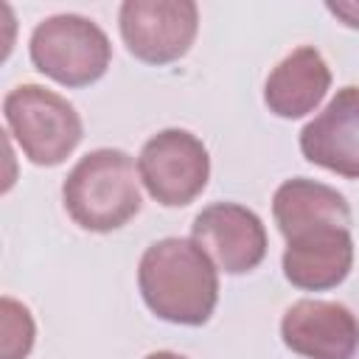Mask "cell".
<instances>
[{
	"label": "cell",
	"instance_id": "6da1fadb",
	"mask_svg": "<svg viewBox=\"0 0 359 359\" xmlns=\"http://www.w3.org/2000/svg\"><path fill=\"white\" fill-rule=\"evenodd\" d=\"M143 303L165 323L205 325L219 303V275L194 238H160L137 264Z\"/></svg>",
	"mask_w": 359,
	"mask_h": 359
},
{
	"label": "cell",
	"instance_id": "7a4b0ae2",
	"mask_svg": "<svg viewBox=\"0 0 359 359\" xmlns=\"http://www.w3.org/2000/svg\"><path fill=\"white\" fill-rule=\"evenodd\" d=\"M140 174L123 149L87 151L62 182L67 216L90 233H112L140 210Z\"/></svg>",
	"mask_w": 359,
	"mask_h": 359
},
{
	"label": "cell",
	"instance_id": "3957f363",
	"mask_svg": "<svg viewBox=\"0 0 359 359\" xmlns=\"http://www.w3.org/2000/svg\"><path fill=\"white\" fill-rule=\"evenodd\" d=\"M11 137L34 165H59L79 146L84 126L76 107L39 84H20L3 98Z\"/></svg>",
	"mask_w": 359,
	"mask_h": 359
},
{
	"label": "cell",
	"instance_id": "277c9868",
	"mask_svg": "<svg viewBox=\"0 0 359 359\" xmlns=\"http://www.w3.org/2000/svg\"><path fill=\"white\" fill-rule=\"evenodd\" d=\"M28 53L34 67L62 87L98 81L112 59L109 36L81 14H53L31 31Z\"/></svg>",
	"mask_w": 359,
	"mask_h": 359
},
{
	"label": "cell",
	"instance_id": "5b68a950",
	"mask_svg": "<svg viewBox=\"0 0 359 359\" xmlns=\"http://www.w3.org/2000/svg\"><path fill=\"white\" fill-rule=\"evenodd\" d=\"M137 174L154 202L182 208L205 191L210 180V157L205 143L188 129H163L143 143Z\"/></svg>",
	"mask_w": 359,
	"mask_h": 359
},
{
	"label": "cell",
	"instance_id": "8992f818",
	"mask_svg": "<svg viewBox=\"0 0 359 359\" xmlns=\"http://www.w3.org/2000/svg\"><path fill=\"white\" fill-rule=\"evenodd\" d=\"M126 50L146 65H168L188 53L199 28L191 0H126L118 11Z\"/></svg>",
	"mask_w": 359,
	"mask_h": 359
},
{
	"label": "cell",
	"instance_id": "52a82bcc",
	"mask_svg": "<svg viewBox=\"0 0 359 359\" xmlns=\"http://www.w3.org/2000/svg\"><path fill=\"white\" fill-rule=\"evenodd\" d=\"M191 236L227 275H244L266 255V227L261 216L238 202L202 208L191 224Z\"/></svg>",
	"mask_w": 359,
	"mask_h": 359
},
{
	"label": "cell",
	"instance_id": "ba28073f",
	"mask_svg": "<svg viewBox=\"0 0 359 359\" xmlns=\"http://www.w3.org/2000/svg\"><path fill=\"white\" fill-rule=\"evenodd\" d=\"M353 266L351 227L323 222L286 236L283 275L292 286L306 292H325L339 286Z\"/></svg>",
	"mask_w": 359,
	"mask_h": 359
},
{
	"label": "cell",
	"instance_id": "9c48e42d",
	"mask_svg": "<svg viewBox=\"0 0 359 359\" xmlns=\"http://www.w3.org/2000/svg\"><path fill=\"white\" fill-rule=\"evenodd\" d=\"M280 339L306 359H353L359 348L356 314L334 300H297L280 317Z\"/></svg>",
	"mask_w": 359,
	"mask_h": 359
},
{
	"label": "cell",
	"instance_id": "30bf717a",
	"mask_svg": "<svg viewBox=\"0 0 359 359\" xmlns=\"http://www.w3.org/2000/svg\"><path fill=\"white\" fill-rule=\"evenodd\" d=\"M300 151L309 163L348 180H359V87H342L300 129Z\"/></svg>",
	"mask_w": 359,
	"mask_h": 359
},
{
	"label": "cell",
	"instance_id": "8fae6325",
	"mask_svg": "<svg viewBox=\"0 0 359 359\" xmlns=\"http://www.w3.org/2000/svg\"><path fill=\"white\" fill-rule=\"evenodd\" d=\"M331 87V70L323 53L311 45L294 48L283 56L264 84V101L278 118H303L320 107Z\"/></svg>",
	"mask_w": 359,
	"mask_h": 359
},
{
	"label": "cell",
	"instance_id": "7c38bea8",
	"mask_svg": "<svg viewBox=\"0 0 359 359\" xmlns=\"http://www.w3.org/2000/svg\"><path fill=\"white\" fill-rule=\"evenodd\" d=\"M272 216L283 238L300 227L323 224V222L351 227V219H353L348 199L337 188L309 177H294L278 185L272 196Z\"/></svg>",
	"mask_w": 359,
	"mask_h": 359
},
{
	"label": "cell",
	"instance_id": "4fadbf2b",
	"mask_svg": "<svg viewBox=\"0 0 359 359\" xmlns=\"http://www.w3.org/2000/svg\"><path fill=\"white\" fill-rule=\"evenodd\" d=\"M0 359H25L34 348V317L14 297L0 300Z\"/></svg>",
	"mask_w": 359,
	"mask_h": 359
},
{
	"label": "cell",
	"instance_id": "5bb4252c",
	"mask_svg": "<svg viewBox=\"0 0 359 359\" xmlns=\"http://www.w3.org/2000/svg\"><path fill=\"white\" fill-rule=\"evenodd\" d=\"M325 8L337 17V20H342L348 28H359V0H328L325 3Z\"/></svg>",
	"mask_w": 359,
	"mask_h": 359
},
{
	"label": "cell",
	"instance_id": "9a60e30c",
	"mask_svg": "<svg viewBox=\"0 0 359 359\" xmlns=\"http://www.w3.org/2000/svg\"><path fill=\"white\" fill-rule=\"evenodd\" d=\"M146 359H188V356H182V353H174V351H154V353H149Z\"/></svg>",
	"mask_w": 359,
	"mask_h": 359
}]
</instances>
